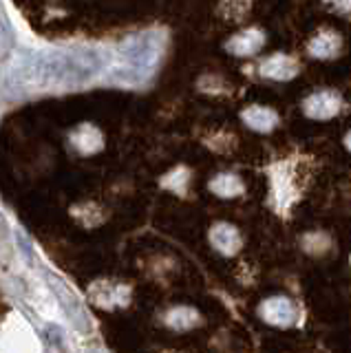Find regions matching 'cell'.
I'll list each match as a JSON object with an SVG mask.
<instances>
[{
    "label": "cell",
    "instance_id": "cell-12",
    "mask_svg": "<svg viewBox=\"0 0 351 353\" xmlns=\"http://www.w3.org/2000/svg\"><path fill=\"white\" fill-rule=\"evenodd\" d=\"M329 5H332L334 9H338V11H351V0H327Z\"/></svg>",
    "mask_w": 351,
    "mask_h": 353
},
{
    "label": "cell",
    "instance_id": "cell-5",
    "mask_svg": "<svg viewBox=\"0 0 351 353\" xmlns=\"http://www.w3.org/2000/svg\"><path fill=\"white\" fill-rule=\"evenodd\" d=\"M259 71L263 77H268V80H292V77L299 73V62L290 55H272L265 62H261Z\"/></svg>",
    "mask_w": 351,
    "mask_h": 353
},
{
    "label": "cell",
    "instance_id": "cell-1",
    "mask_svg": "<svg viewBox=\"0 0 351 353\" xmlns=\"http://www.w3.org/2000/svg\"><path fill=\"white\" fill-rule=\"evenodd\" d=\"M104 69V55L91 47L58 49L42 53L29 69V80L38 86H75L93 80Z\"/></svg>",
    "mask_w": 351,
    "mask_h": 353
},
{
    "label": "cell",
    "instance_id": "cell-2",
    "mask_svg": "<svg viewBox=\"0 0 351 353\" xmlns=\"http://www.w3.org/2000/svg\"><path fill=\"white\" fill-rule=\"evenodd\" d=\"M122 53V69L115 71L117 80L124 84H139L148 80V75L157 69L163 55V33L144 31L130 36L119 47Z\"/></svg>",
    "mask_w": 351,
    "mask_h": 353
},
{
    "label": "cell",
    "instance_id": "cell-6",
    "mask_svg": "<svg viewBox=\"0 0 351 353\" xmlns=\"http://www.w3.org/2000/svg\"><path fill=\"white\" fill-rule=\"evenodd\" d=\"M210 241H212V248L217 252L225 254V256H232L241 250V234L234 225L230 223H217L212 230H210Z\"/></svg>",
    "mask_w": 351,
    "mask_h": 353
},
{
    "label": "cell",
    "instance_id": "cell-4",
    "mask_svg": "<svg viewBox=\"0 0 351 353\" xmlns=\"http://www.w3.org/2000/svg\"><path fill=\"white\" fill-rule=\"evenodd\" d=\"M343 108V99L336 91H316L303 102V110L307 117L314 119H329Z\"/></svg>",
    "mask_w": 351,
    "mask_h": 353
},
{
    "label": "cell",
    "instance_id": "cell-7",
    "mask_svg": "<svg viewBox=\"0 0 351 353\" xmlns=\"http://www.w3.org/2000/svg\"><path fill=\"white\" fill-rule=\"evenodd\" d=\"M263 42H265L263 31L245 29V31L237 33V36L225 44V49L232 55H239V58H248V55H254L263 47Z\"/></svg>",
    "mask_w": 351,
    "mask_h": 353
},
{
    "label": "cell",
    "instance_id": "cell-9",
    "mask_svg": "<svg viewBox=\"0 0 351 353\" xmlns=\"http://www.w3.org/2000/svg\"><path fill=\"white\" fill-rule=\"evenodd\" d=\"M340 51V38L334 31H321L316 33L310 42V53L318 60H329Z\"/></svg>",
    "mask_w": 351,
    "mask_h": 353
},
{
    "label": "cell",
    "instance_id": "cell-13",
    "mask_svg": "<svg viewBox=\"0 0 351 353\" xmlns=\"http://www.w3.org/2000/svg\"><path fill=\"white\" fill-rule=\"evenodd\" d=\"M345 146L351 150V132H349V135H347V139H345Z\"/></svg>",
    "mask_w": 351,
    "mask_h": 353
},
{
    "label": "cell",
    "instance_id": "cell-8",
    "mask_svg": "<svg viewBox=\"0 0 351 353\" xmlns=\"http://www.w3.org/2000/svg\"><path fill=\"white\" fill-rule=\"evenodd\" d=\"M243 121L257 132H270L277 128L279 115L268 106H250L243 110Z\"/></svg>",
    "mask_w": 351,
    "mask_h": 353
},
{
    "label": "cell",
    "instance_id": "cell-3",
    "mask_svg": "<svg viewBox=\"0 0 351 353\" xmlns=\"http://www.w3.org/2000/svg\"><path fill=\"white\" fill-rule=\"evenodd\" d=\"M261 318L272 327H292L296 323V307L288 296H272L259 307Z\"/></svg>",
    "mask_w": 351,
    "mask_h": 353
},
{
    "label": "cell",
    "instance_id": "cell-11",
    "mask_svg": "<svg viewBox=\"0 0 351 353\" xmlns=\"http://www.w3.org/2000/svg\"><path fill=\"white\" fill-rule=\"evenodd\" d=\"M166 323L172 327V329H190L194 327L197 323H199V314L194 312V309H188V307H181V309H172V312L168 314Z\"/></svg>",
    "mask_w": 351,
    "mask_h": 353
},
{
    "label": "cell",
    "instance_id": "cell-10",
    "mask_svg": "<svg viewBox=\"0 0 351 353\" xmlns=\"http://www.w3.org/2000/svg\"><path fill=\"white\" fill-rule=\"evenodd\" d=\"M210 190L219 196H223V199L239 196L241 192H243V181H241L239 176L232 172H221L210 181Z\"/></svg>",
    "mask_w": 351,
    "mask_h": 353
}]
</instances>
